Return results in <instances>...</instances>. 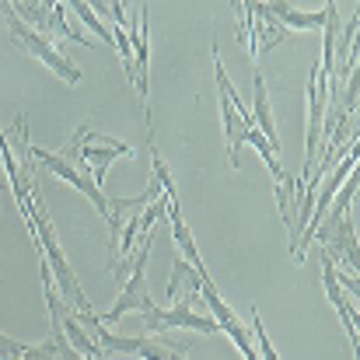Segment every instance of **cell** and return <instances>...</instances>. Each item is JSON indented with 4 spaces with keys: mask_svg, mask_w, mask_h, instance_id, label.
Instances as JSON below:
<instances>
[{
    "mask_svg": "<svg viewBox=\"0 0 360 360\" xmlns=\"http://www.w3.org/2000/svg\"><path fill=\"white\" fill-rule=\"evenodd\" d=\"M60 158L63 161H70L84 179H91L98 189H102V182L109 179V168H112V161H120V158H133V147L129 143H122L116 136H105V133H98L95 126H77V133L67 140V147L60 150Z\"/></svg>",
    "mask_w": 360,
    "mask_h": 360,
    "instance_id": "1",
    "label": "cell"
},
{
    "mask_svg": "<svg viewBox=\"0 0 360 360\" xmlns=\"http://www.w3.org/2000/svg\"><path fill=\"white\" fill-rule=\"evenodd\" d=\"M0 14H4V21H7V28H11V42L18 46V49H25L28 56H35V60H42L56 77H63L67 84H77L81 81V70H77V63H70L56 46H53V39L49 35H39V32H32L14 11H11V4L4 0L0 4Z\"/></svg>",
    "mask_w": 360,
    "mask_h": 360,
    "instance_id": "2",
    "label": "cell"
},
{
    "mask_svg": "<svg viewBox=\"0 0 360 360\" xmlns=\"http://www.w3.org/2000/svg\"><path fill=\"white\" fill-rule=\"evenodd\" d=\"M150 241H154V235H140V248H136V255H133V273H129V280L122 283L116 304H112L105 315H98L102 326L120 322L126 311H140V315H147V311L154 308L150 290H147V255H150Z\"/></svg>",
    "mask_w": 360,
    "mask_h": 360,
    "instance_id": "3",
    "label": "cell"
},
{
    "mask_svg": "<svg viewBox=\"0 0 360 360\" xmlns=\"http://www.w3.org/2000/svg\"><path fill=\"white\" fill-rule=\"evenodd\" d=\"M189 304H193L189 297L175 301L172 308H158V304H154V308L143 315V326H147V333H172V329H196V333H210V336H214V333H221L214 319H203V315H196Z\"/></svg>",
    "mask_w": 360,
    "mask_h": 360,
    "instance_id": "4",
    "label": "cell"
},
{
    "mask_svg": "<svg viewBox=\"0 0 360 360\" xmlns=\"http://www.w3.org/2000/svg\"><path fill=\"white\" fill-rule=\"evenodd\" d=\"M32 161H35V165H42L46 172H53L56 179L70 182L74 189H81V193H84V196L98 207V214H102V217L109 214V196H105V193H102V189H98L91 179H84V175H81V172H77L70 161H63L56 150H46V147H35V143H32Z\"/></svg>",
    "mask_w": 360,
    "mask_h": 360,
    "instance_id": "5",
    "label": "cell"
},
{
    "mask_svg": "<svg viewBox=\"0 0 360 360\" xmlns=\"http://www.w3.org/2000/svg\"><path fill=\"white\" fill-rule=\"evenodd\" d=\"M322 245H326V255L333 259V262H343V266H350V276H357V228H354V217L347 214L326 238H322Z\"/></svg>",
    "mask_w": 360,
    "mask_h": 360,
    "instance_id": "6",
    "label": "cell"
},
{
    "mask_svg": "<svg viewBox=\"0 0 360 360\" xmlns=\"http://www.w3.org/2000/svg\"><path fill=\"white\" fill-rule=\"evenodd\" d=\"M322 283H326V294H329V301L336 304V311H340L347 333H350V343L357 347V308H354V301L347 297V290L336 283V262H333L329 255H322Z\"/></svg>",
    "mask_w": 360,
    "mask_h": 360,
    "instance_id": "7",
    "label": "cell"
},
{
    "mask_svg": "<svg viewBox=\"0 0 360 360\" xmlns=\"http://www.w3.org/2000/svg\"><path fill=\"white\" fill-rule=\"evenodd\" d=\"M221 120H224V140H228V158H231V168H238V150L245 147V133L255 126L252 116H241L238 109L231 105L228 95H221Z\"/></svg>",
    "mask_w": 360,
    "mask_h": 360,
    "instance_id": "8",
    "label": "cell"
},
{
    "mask_svg": "<svg viewBox=\"0 0 360 360\" xmlns=\"http://www.w3.org/2000/svg\"><path fill=\"white\" fill-rule=\"evenodd\" d=\"M266 14L276 25L294 28V32H311V28H322L326 25V11H297L290 4H266Z\"/></svg>",
    "mask_w": 360,
    "mask_h": 360,
    "instance_id": "9",
    "label": "cell"
},
{
    "mask_svg": "<svg viewBox=\"0 0 360 360\" xmlns=\"http://www.w3.org/2000/svg\"><path fill=\"white\" fill-rule=\"evenodd\" d=\"M252 102H255V112H252V122H255V129L266 136V143L273 147V150H280V136H276V126H273V112H269V95H266V84H262V74L255 70V77H252Z\"/></svg>",
    "mask_w": 360,
    "mask_h": 360,
    "instance_id": "10",
    "label": "cell"
},
{
    "mask_svg": "<svg viewBox=\"0 0 360 360\" xmlns=\"http://www.w3.org/2000/svg\"><path fill=\"white\" fill-rule=\"evenodd\" d=\"M136 354L143 360H186L189 347L186 343H175V340H147L143 336V343H140Z\"/></svg>",
    "mask_w": 360,
    "mask_h": 360,
    "instance_id": "11",
    "label": "cell"
},
{
    "mask_svg": "<svg viewBox=\"0 0 360 360\" xmlns=\"http://www.w3.org/2000/svg\"><path fill=\"white\" fill-rule=\"evenodd\" d=\"M11 11H14L32 32L49 35V4H28V0H21V4H11Z\"/></svg>",
    "mask_w": 360,
    "mask_h": 360,
    "instance_id": "12",
    "label": "cell"
},
{
    "mask_svg": "<svg viewBox=\"0 0 360 360\" xmlns=\"http://www.w3.org/2000/svg\"><path fill=\"white\" fill-rule=\"evenodd\" d=\"M49 32H56V35H63V39H70V42L95 46L91 39H84V32L70 28V21H67V7H63V4H49Z\"/></svg>",
    "mask_w": 360,
    "mask_h": 360,
    "instance_id": "13",
    "label": "cell"
},
{
    "mask_svg": "<svg viewBox=\"0 0 360 360\" xmlns=\"http://www.w3.org/2000/svg\"><path fill=\"white\" fill-rule=\"evenodd\" d=\"M70 7L77 11V18H81V21H84V25H88V28H91V32H95V35H98L102 42L116 46V42H112V28H105V25L98 21V14H95V7H91V4H84V0H74Z\"/></svg>",
    "mask_w": 360,
    "mask_h": 360,
    "instance_id": "14",
    "label": "cell"
},
{
    "mask_svg": "<svg viewBox=\"0 0 360 360\" xmlns=\"http://www.w3.org/2000/svg\"><path fill=\"white\" fill-rule=\"evenodd\" d=\"M252 333H255V354L259 360H280L276 357V350H273V343H269V336H266V329H262V319H259V311H252Z\"/></svg>",
    "mask_w": 360,
    "mask_h": 360,
    "instance_id": "15",
    "label": "cell"
},
{
    "mask_svg": "<svg viewBox=\"0 0 360 360\" xmlns=\"http://www.w3.org/2000/svg\"><path fill=\"white\" fill-rule=\"evenodd\" d=\"M53 357H56L53 340H49V343H42V347H25V354H21V360H53Z\"/></svg>",
    "mask_w": 360,
    "mask_h": 360,
    "instance_id": "16",
    "label": "cell"
},
{
    "mask_svg": "<svg viewBox=\"0 0 360 360\" xmlns=\"http://www.w3.org/2000/svg\"><path fill=\"white\" fill-rule=\"evenodd\" d=\"M105 360H109V357H105Z\"/></svg>",
    "mask_w": 360,
    "mask_h": 360,
    "instance_id": "17",
    "label": "cell"
}]
</instances>
